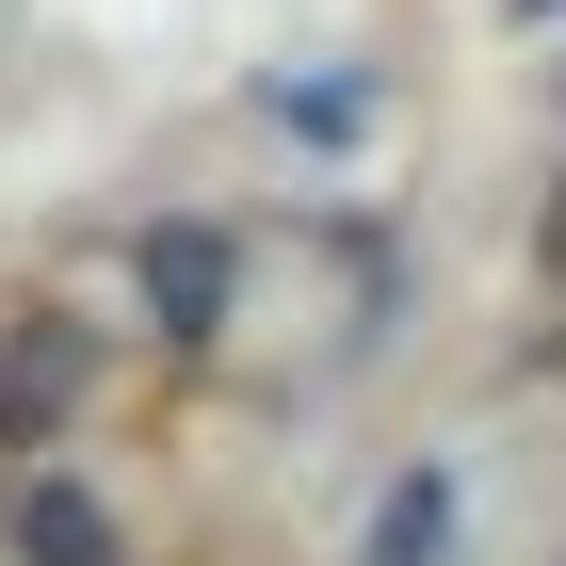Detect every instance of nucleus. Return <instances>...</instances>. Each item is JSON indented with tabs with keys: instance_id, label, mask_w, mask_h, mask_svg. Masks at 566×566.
Wrapping results in <instances>:
<instances>
[{
	"instance_id": "obj_1",
	"label": "nucleus",
	"mask_w": 566,
	"mask_h": 566,
	"mask_svg": "<svg viewBox=\"0 0 566 566\" xmlns=\"http://www.w3.org/2000/svg\"><path fill=\"white\" fill-rule=\"evenodd\" d=\"M146 307H163L178 340H211V307H227V243L211 227H163V243H146Z\"/></svg>"
},
{
	"instance_id": "obj_2",
	"label": "nucleus",
	"mask_w": 566,
	"mask_h": 566,
	"mask_svg": "<svg viewBox=\"0 0 566 566\" xmlns=\"http://www.w3.org/2000/svg\"><path fill=\"white\" fill-rule=\"evenodd\" d=\"M65 389H82V340H65V324H33V340H17V373H0V437H49V421H65Z\"/></svg>"
},
{
	"instance_id": "obj_3",
	"label": "nucleus",
	"mask_w": 566,
	"mask_h": 566,
	"mask_svg": "<svg viewBox=\"0 0 566 566\" xmlns=\"http://www.w3.org/2000/svg\"><path fill=\"white\" fill-rule=\"evenodd\" d=\"M17 551L33 566H114V518H97L82 485H33V502H17Z\"/></svg>"
}]
</instances>
